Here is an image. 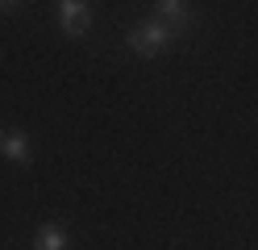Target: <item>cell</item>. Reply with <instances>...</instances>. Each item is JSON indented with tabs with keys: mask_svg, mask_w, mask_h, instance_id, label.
Wrapping results in <instances>:
<instances>
[{
	"mask_svg": "<svg viewBox=\"0 0 258 250\" xmlns=\"http://www.w3.org/2000/svg\"><path fill=\"white\" fill-rule=\"evenodd\" d=\"M171 38L175 33L163 25V21H146V25H138V29H129V50L134 55H142V59H154V55H163V50L171 46Z\"/></svg>",
	"mask_w": 258,
	"mask_h": 250,
	"instance_id": "6da1fadb",
	"label": "cell"
},
{
	"mask_svg": "<svg viewBox=\"0 0 258 250\" xmlns=\"http://www.w3.org/2000/svg\"><path fill=\"white\" fill-rule=\"evenodd\" d=\"M58 21H62V29H67L71 38H79V33L88 29V21H92V9L84 5V0H62L58 5Z\"/></svg>",
	"mask_w": 258,
	"mask_h": 250,
	"instance_id": "7a4b0ae2",
	"label": "cell"
},
{
	"mask_svg": "<svg viewBox=\"0 0 258 250\" xmlns=\"http://www.w3.org/2000/svg\"><path fill=\"white\" fill-rule=\"evenodd\" d=\"M154 9H158V21H163L171 33H183V29H191V21H196L183 0H163V5H154Z\"/></svg>",
	"mask_w": 258,
	"mask_h": 250,
	"instance_id": "3957f363",
	"label": "cell"
},
{
	"mask_svg": "<svg viewBox=\"0 0 258 250\" xmlns=\"http://www.w3.org/2000/svg\"><path fill=\"white\" fill-rule=\"evenodd\" d=\"M0 155H9L13 163H29V159H34L29 133H21V129H0Z\"/></svg>",
	"mask_w": 258,
	"mask_h": 250,
	"instance_id": "277c9868",
	"label": "cell"
},
{
	"mask_svg": "<svg viewBox=\"0 0 258 250\" xmlns=\"http://www.w3.org/2000/svg\"><path fill=\"white\" fill-rule=\"evenodd\" d=\"M34 250H67V229L62 225H42L38 238H34Z\"/></svg>",
	"mask_w": 258,
	"mask_h": 250,
	"instance_id": "5b68a950",
	"label": "cell"
}]
</instances>
